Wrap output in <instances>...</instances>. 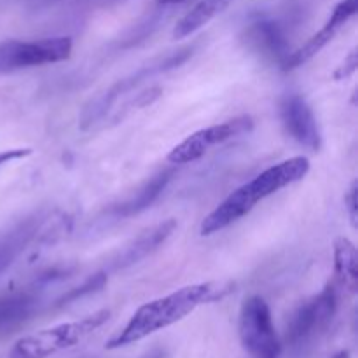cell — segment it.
<instances>
[{"mask_svg":"<svg viewBox=\"0 0 358 358\" xmlns=\"http://www.w3.org/2000/svg\"><path fill=\"white\" fill-rule=\"evenodd\" d=\"M357 10L358 0H341V2L334 7V10H332V14L329 16V20L325 21L324 27H322L313 37L308 38L299 49L290 52L289 58H287L285 63L282 65L283 72H290V70L299 69L304 63L313 59L329 42H332V38L338 35V31L355 16Z\"/></svg>","mask_w":358,"mask_h":358,"instance_id":"30bf717a","label":"cell"},{"mask_svg":"<svg viewBox=\"0 0 358 358\" xmlns=\"http://www.w3.org/2000/svg\"><path fill=\"white\" fill-rule=\"evenodd\" d=\"M227 6L222 0H199L191 10L184 14L180 20L177 21L173 28V37L175 38H185L189 35L196 34L201 30L206 23L213 20L217 14L226 10Z\"/></svg>","mask_w":358,"mask_h":358,"instance_id":"2e32d148","label":"cell"},{"mask_svg":"<svg viewBox=\"0 0 358 358\" xmlns=\"http://www.w3.org/2000/svg\"><path fill=\"white\" fill-rule=\"evenodd\" d=\"M107 273L100 271L96 273V275L90 276L87 280H84L83 285L76 287V289L69 290L66 294H63L62 297H59L58 301H56V306H66V304L70 303H76L77 299H83V297L86 296H91V294L98 292V290H101L105 287V283H107Z\"/></svg>","mask_w":358,"mask_h":358,"instance_id":"ac0fdd59","label":"cell"},{"mask_svg":"<svg viewBox=\"0 0 358 358\" xmlns=\"http://www.w3.org/2000/svg\"><path fill=\"white\" fill-rule=\"evenodd\" d=\"M310 159L304 156H294L283 159L273 166L266 168L252 180L231 192L219 206L212 210L199 226L201 236H212L229 226L236 224L255 208V205L264 201L269 196L276 194L289 185L297 184L310 173Z\"/></svg>","mask_w":358,"mask_h":358,"instance_id":"7a4b0ae2","label":"cell"},{"mask_svg":"<svg viewBox=\"0 0 358 358\" xmlns=\"http://www.w3.org/2000/svg\"><path fill=\"white\" fill-rule=\"evenodd\" d=\"M243 42L252 52L282 69L292 52L289 34L282 21L271 16H257L243 28Z\"/></svg>","mask_w":358,"mask_h":358,"instance_id":"9c48e42d","label":"cell"},{"mask_svg":"<svg viewBox=\"0 0 358 358\" xmlns=\"http://www.w3.org/2000/svg\"><path fill=\"white\" fill-rule=\"evenodd\" d=\"M222 2H224V3H226V6H227V7H229V6H231V2H234V0H222Z\"/></svg>","mask_w":358,"mask_h":358,"instance_id":"603a6c76","label":"cell"},{"mask_svg":"<svg viewBox=\"0 0 358 358\" xmlns=\"http://www.w3.org/2000/svg\"><path fill=\"white\" fill-rule=\"evenodd\" d=\"M280 117L289 135L308 150H320L322 133L313 108L301 94H289L280 103Z\"/></svg>","mask_w":358,"mask_h":358,"instance_id":"8fae6325","label":"cell"},{"mask_svg":"<svg viewBox=\"0 0 358 358\" xmlns=\"http://www.w3.org/2000/svg\"><path fill=\"white\" fill-rule=\"evenodd\" d=\"M194 49L196 45H185V48H180L178 51L168 52V55L164 56H157V58L150 59L149 63L140 66L136 72L129 73V76L122 77V79H119L117 83L112 84L108 90H105L103 93L98 94L96 98H93V100L83 108L79 117L80 129H91L93 126H96L98 122L107 115V112L110 110L112 105H114L119 98L131 93L133 90H136L140 84L149 80L150 77H156L159 76V73L171 72V70L184 65V63L192 56Z\"/></svg>","mask_w":358,"mask_h":358,"instance_id":"3957f363","label":"cell"},{"mask_svg":"<svg viewBox=\"0 0 358 358\" xmlns=\"http://www.w3.org/2000/svg\"><path fill=\"white\" fill-rule=\"evenodd\" d=\"M255 121L252 115H238V117L229 119V121L217 122V124L203 128L194 131L187 138L182 140L180 143L173 147L168 152L166 159L171 164H189L201 159L205 154H208L213 147L224 145L227 142L247 136L248 133L254 131Z\"/></svg>","mask_w":358,"mask_h":358,"instance_id":"52a82bcc","label":"cell"},{"mask_svg":"<svg viewBox=\"0 0 358 358\" xmlns=\"http://www.w3.org/2000/svg\"><path fill=\"white\" fill-rule=\"evenodd\" d=\"M173 177V168H164V170L157 171V173L152 175L135 194L122 199V201L114 203V205H110L108 208H105L103 212H101V219H108L110 222H119V220L131 219V217L145 212V210L150 208V206L159 199V196L166 191L168 184H170Z\"/></svg>","mask_w":358,"mask_h":358,"instance_id":"7c38bea8","label":"cell"},{"mask_svg":"<svg viewBox=\"0 0 358 358\" xmlns=\"http://www.w3.org/2000/svg\"><path fill=\"white\" fill-rule=\"evenodd\" d=\"M110 318V311L100 310L76 322L55 325L35 334L20 339L10 350L9 358H48L55 353L69 350L93 334Z\"/></svg>","mask_w":358,"mask_h":358,"instance_id":"277c9868","label":"cell"},{"mask_svg":"<svg viewBox=\"0 0 358 358\" xmlns=\"http://www.w3.org/2000/svg\"><path fill=\"white\" fill-rule=\"evenodd\" d=\"M41 306V292L37 289H24L0 299V334L14 331L30 320Z\"/></svg>","mask_w":358,"mask_h":358,"instance_id":"9a60e30c","label":"cell"},{"mask_svg":"<svg viewBox=\"0 0 358 358\" xmlns=\"http://www.w3.org/2000/svg\"><path fill=\"white\" fill-rule=\"evenodd\" d=\"M45 220H48V213L35 212L20 220L7 233L0 234V275L7 268H10L13 262L30 247L31 241L44 227Z\"/></svg>","mask_w":358,"mask_h":358,"instance_id":"5bb4252c","label":"cell"},{"mask_svg":"<svg viewBox=\"0 0 358 358\" xmlns=\"http://www.w3.org/2000/svg\"><path fill=\"white\" fill-rule=\"evenodd\" d=\"M229 292L231 283L205 282L185 285L182 289L173 290L168 296L149 301L133 313L128 324L117 334H114L105 343V348L117 350L142 341L154 332L163 331V329L184 320L203 304L222 299Z\"/></svg>","mask_w":358,"mask_h":358,"instance_id":"6da1fadb","label":"cell"},{"mask_svg":"<svg viewBox=\"0 0 358 358\" xmlns=\"http://www.w3.org/2000/svg\"><path fill=\"white\" fill-rule=\"evenodd\" d=\"M338 310L334 285L329 283L318 296L311 297L294 313L287 327V343L294 350L303 348L329 327Z\"/></svg>","mask_w":358,"mask_h":358,"instance_id":"ba28073f","label":"cell"},{"mask_svg":"<svg viewBox=\"0 0 358 358\" xmlns=\"http://www.w3.org/2000/svg\"><path fill=\"white\" fill-rule=\"evenodd\" d=\"M345 206H346V213H348L350 222H352L353 227H357L358 226V184H357V180L352 182L348 192H346Z\"/></svg>","mask_w":358,"mask_h":358,"instance_id":"d6986e66","label":"cell"},{"mask_svg":"<svg viewBox=\"0 0 358 358\" xmlns=\"http://www.w3.org/2000/svg\"><path fill=\"white\" fill-rule=\"evenodd\" d=\"M334 275L341 287L355 292L358 283V254L348 238H338L334 243Z\"/></svg>","mask_w":358,"mask_h":358,"instance_id":"e0dca14e","label":"cell"},{"mask_svg":"<svg viewBox=\"0 0 358 358\" xmlns=\"http://www.w3.org/2000/svg\"><path fill=\"white\" fill-rule=\"evenodd\" d=\"M73 42L70 37H44L35 41L7 38L0 42V76L62 63L70 58Z\"/></svg>","mask_w":358,"mask_h":358,"instance_id":"5b68a950","label":"cell"},{"mask_svg":"<svg viewBox=\"0 0 358 358\" xmlns=\"http://www.w3.org/2000/svg\"><path fill=\"white\" fill-rule=\"evenodd\" d=\"M177 229V220L175 219H166L163 222L156 224L150 229L143 231L140 236H136L135 240L129 241L117 255L110 261V268L114 271L119 269H128L131 266L138 264L140 261L147 259L149 255H152L161 245L166 243L171 238V234Z\"/></svg>","mask_w":358,"mask_h":358,"instance_id":"4fadbf2b","label":"cell"},{"mask_svg":"<svg viewBox=\"0 0 358 358\" xmlns=\"http://www.w3.org/2000/svg\"><path fill=\"white\" fill-rule=\"evenodd\" d=\"M357 66H358V52H357V49H352V51L348 52V56L343 59L341 65L336 69L334 79L336 80L348 79V77H352L353 73L357 72Z\"/></svg>","mask_w":358,"mask_h":358,"instance_id":"ffe728a7","label":"cell"},{"mask_svg":"<svg viewBox=\"0 0 358 358\" xmlns=\"http://www.w3.org/2000/svg\"><path fill=\"white\" fill-rule=\"evenodd\" d=\"M175 2H180V0H161V3H175Z\"/></svg>","mask_w":358,"mask_h":358,"instance_id":"7402d4cb","label":"cell"},{"mask_svg":"<svg viewBox=\"0 0 358 358\" xmlns=\"http://www.w3.org/2000/svg\"><path fill=\"white\" fill-rule=\"evenodd\" d=\"M240 341L252 358H280L282 341L276 334L269 304L261 296H250L240 310Z\"/></svg>","mask_w":358,"mask_h":358,"instance_id":"8992f818","label":"cell"},{"mask_svg":"<svg viewBox=\"0 0 358 358\" xmlns=\"http://www.w3.org/2000/svg\"><path fill=\"white\" fill-rule=\"evenodd\" d=\"M332 358H350V353L348 352H339V353H336V355Z\"/></svg>","mask_w":358,"mask_h":358,"instance_id":"44dd1931","label":"cell"}]
</instances>
